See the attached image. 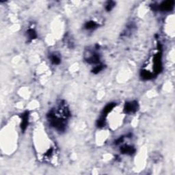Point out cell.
<instances>
[{
  "label": "cell",
  "mask_w": 175,
  "mask_h": 175,
  "mask_svg": "<svg viewBox=\"0 0 175 175\" xmlns=\"http://www.w3.org/2000/svg\"><path fill=\"white\" fill-rule=\"evenodd\" d=\"M158 46V53L155 55L153 62H154V72L155 75L159 74L161 72L163 67H162V53H161V46L159 44Z\"/></svg>",
  "instance_id": "obj_1"
},
{
  "label": "cell",
  "mask_w": 175,
  "mask_h": 175,
  "mask_svg": "<svg viewBox=\"0 0 175 175\" xmlns=\"http://www.w3.org/2000/svg\"><path fill=\"white\" fill-rule=\"evenodd\" d=\"M138 108H139V105L136 101L127 102L125 103V107H124V112L126 114L135 113L138 110Z\"/></svg>",
  "instance_id": "obj_2"
},
{
  "label": "cell",
  "mask_w": 175,
  "mask_h": 175,
  "mask_svg": "<svg viewBox=\"0 0 175 175\" xmlns=\"http://www.w3.org/2000/svg\"><path fill=\"white\" fill-rule=\"evenodd\" d=\"M86 61L90 65H96L100 62V55L96 52H90L88 55H86Z\"/></svg>",
  "instance_id": "obj_3"
},
{
  "label": "cell",
  "mask_w": 175,
  "mask_h": 175,
  "mask_svg": "<svg viewBox=\"0 0 175 175\" xmlns=\"http://www.w3.org/2000/svg\"><path fill=\"white\" fill-rule=\"evenodd\" d=\"M174 5V1H164L158 6V8L162 11H170L173 9Z\"/></svg>",
  "instance_id": "obj_4"
},
{
  "label": "cell",
  "mask_w": 175,
  "mask_h": 175,
  "mask_svg": "<svg viewBox=\"0 0 175 175\" xmlns=\"http://www.w3.org/2000/svg\"><path fill=\"white\" fill-rule=\"evenodd\" d=\"M29 114L28 111H26L21 116V130L23 131H25V129H27V125H28V122H29Z\"/></svg>",
  "instance_id": "obj_5"
},
{
  "label": "cell",
  "mask_w": 175,
  "mask_h": 175,
  "mask_svg": "<svg viewBox=\"0 0 175 175\" xmlns=\"http://www.w3.org/2000/svg\"><path fill=\"white\" fill-rule=\"evenodd\" d=\"M120 152L123 153V154H126V155H133L134 153H136V149L133 146H129V145H125V146H122L120 148Z\"/></svg>",
  "instance_id": "obj_6"
},
{
  "label": "cell",
  "mask_w": 175,
  "mask_h": 175,
  "mask_svg": "<svg viewBox=\"0 0 175 175\" xmlns=\"http://www.w3.org/2000/svg\"><path fill=\"white\" fill-rule=\"evenodd\" d=\"M140 76L144 80H150L153 78L154 75L147 70H142L140 72Z\"/></svg>",
  "instance_id": "obj_7"
},
{
  "label": "cell",
  "mask_w": 175,
  "mask_h": 175,
  "mask_svg": "<svg viewBox=\"0 0 175 175\" xmlns=\"http://www.w3.org/2000/svg\"><path fill=\"white\" fill-rule=\"evenodd\" d=\"M114 107H116V103H108L103 109V112H102V116L105 117V118L107 115H108L110 112H112L113 109L114 108Z\"/></svg>",
  "instance_id": "obj_8"
},
{
  "label": "cell",
  "mask_w": 175,
  "mask_h": 175,
  "mask_svg": "<svg viewBox=\"0 0 175 175\" xmlns=\"http://www.w3.org/2000/svg\"><path fill=\"white\" fill-rule=\"evenodd\" d=\"M50 61L54 65H58L61 62V58L60 55H57L56 53H52L50 55Z\"/></svg>",
  "instance_id": "obj_9"
},
{
  "label": "cell",
  "mask_w": 175,
  "mask_h": 175,
  "mask_svg": "<svg viewBox=\"0 0 175 175\" xmlns=\"http://www.w3.org/2000/svg\"><path fill=\"white\" fill-rule=\"evenodd\" d=\"M98 27V24L95 21H88V22H86L84 25V28L87 29V30H92V29H94L97 28Z\"/></svg>",
  "instance_id": "obj_10"
},
{
  "label": "cell",
  "mask_w": 175,
  "mask_h": 175,
  "mask_svg": "<svg viewBox=\"0 0 175 175\" xmlns=\"http://www.w3.org/2000/svg\"><path fill=\"white\" fill-rule=\"evenodd\" d=\"M26 34L27 37H28V39L30 40H33L37 38V34H36V32L34 29L30 28L27 29Z\"/></svg>",
  "instance_id": "obj_11"
},
{
  "label": "cell",
  "mask_w": 175,
  "mask_h": 175,
  "mask_svg": "<svg viewBox=\"0 0 175 175\" xmlns=\"http://www.w3.org/2000/svg\"><path fill=\"white\" fill-rule=\"evenodd\" d=\"M103 69H104L103 65H98L96 66V67H95V68H94L93 70H92V72H93V73H94V74H98L99 72H101Z\"/></svg>",
  "instance_id": "obj_12"
},
{
  "label": "cell",
  "mask_w": 175,
  "mask_h": 175,
  "mask_svg": "<svg viewBox=\"0 0 175 175\" xmlns=\"http://www.w3.org/2000/svg\"><path fill=\"white\" fill-rule=\"evenodd\" d=\"M115 2L113 1H108V3H107L106 6H105V10H107L108 12H110L112 10L114 7L115 6Z\"/></svg>",
  "instance_id": "obj_13"
},
{
  "label": "cell",
  "mask_w": 175,
  "mask_h": 175,
  "mask_svg": "<svg viewBox=\"0 0 175 175\" xmlns=\"http://www.w3.org/2000/svg\"><path fill=\"white\" fill-rule=\"evenodd\" d=\"M105 125V118L103 116H101V118H100L99 120H97V126L98 127L101 128V127H103Z\"/></svg>",
  "instance_id": "obj_14"
}]
</instances>
